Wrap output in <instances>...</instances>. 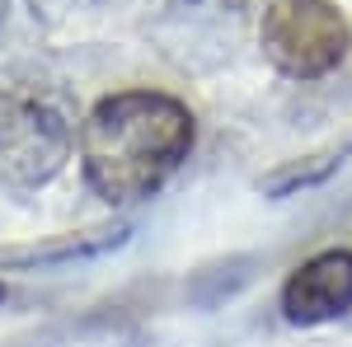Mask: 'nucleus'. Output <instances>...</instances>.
Returning <instances> with one entry per match:
<instances>
[{
  "instance_id": "obj_1",
  "label": "nucleus",
  "mask_w": 352,
  "mask_h": 347,
  "mask_svg": "<svg viewBox=\"0 0 352 347\" xmlns=\"http://www.w3.org/2000/svg\"><path fill=\"white\" fill-rule=\"evenodd\" d=\"M197 127L192 113L160 89H122L89 108L80 127V169L94 197L132 207L169 183L188 160Z\"/></svg>"
},
{
  "instance_id": "obj_2",
  "label": "nucleus",
  "mask_w": 352,
  "mask_h": 347,
  "mask_svg": "<svg viewBox=\"0 0 352 347\" xmlns=\"http://www.w3.org/2000/svg\"><path fill=\"white\" fill-rule=\"evenodd\" d=\"M71 113L38 76H0V188H38L71 160Z\"/></svg>"
},
{
  "instance_id": "obj_3",
  "label": "nucleus",
  "mask_w": 352,
  "mask_h": 347,
  "mask_svg": "<svg viewBox=\"0 0 352 347\" xmlns=\"http://www.w3.org/2000/svg\"><path fill=\"white\" fill-rule=\"evenodd\" d=\"M258 43L292 80H324L352 52V24L333 0H268Z\"/></svg>"
},
{
  "instance_id": "obj_4",
  "label": "nucleus",
  "mask_w": 352,
  "mask_h": 347,
  "mask_svg": "<svg viewBox=\"0 0 352 347\" xmlns=\"http://www.w3.org/2000/svg\"><path fill=\"white\" fill-rule=\"evenodd\" d=\"M348 310H352V254L348 249L315 254L282 287V315H287V324L310 328V324L338 320Z\"/></svg>"
},
{
  "instance_id": "obj_5",
  "label": "nucleus",
  "mask_w": 352,
  "mask_h": 347,
  "mask_svg": "<svg viewBox=\"0 0 352 347\" xmlns=\"http://www.w3.org/2000/svg\"><path fill=\"white\" fill-rule=\"evenodd\" d=\"M122 240H127V225H99V230H80V235L5 244V249H0V267H61V263H76V258L109 254V249H118Z\"/></svg>"
},
{
  "instance_id": "obj_6",
  "label": "nucleus",
  "mask_w": 352,
  "mask_h": 347,
  "mask_svg": "<svg viewBox=\"0 0 352 347\" xmlns=\"http://www.w3.org/2000/svg\"><path fill=\"white\" fill-rule=\"evenodd\" d=\"M348 160H352V132H343V136H333L329 146H320L315 155H300V160L277 164L258 188H263L268 197H292V192H300V188L324 183L329 174H338Z\"/></svg>"
},
{
  "instance_id": "obj_7",
  "label": "nucleus",
  "mask_w": 352,
  "mask_h": 347,
  "mask_svg": "<svg viewBox=\"0 0 352 347\" xmlns=\"http://www.w3.org/2000/svg\"><path fill=\"white\" fill-rule=\"evenodd\" d=\"M0 300H5V287H0Z\"/></svg>"
}]
</instances>
